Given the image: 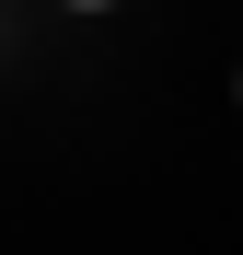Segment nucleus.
Wrapping results in <instances>:
<instances>
[{"label":"nucleus","instance_id":"nucleus-1","mask_svg":"<svg viewBox=\"0 0 243 255\" xmlns=\"http://www.w3.org/2000/svg\"><path fill=\"white\" fill-rule=\"evenodd\" d=\"M58 12H116V0H58Z\"/></svg>","mask_w":243,"mask_h":255},{"label":"nucleus","instance_id":"nucleus-2","mask_svg":"<svg viewBox=\"0 0 243 255\" xmlns=\"http://www.w3.org/2000/svg\"><path fill=\"white\" fill-rule=\"evenodd\" d=\"M232 93H243V81H232Z\"/></svg>","mask_w":243,"mask_h":255}]
</instances>
